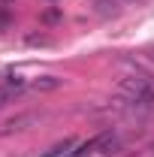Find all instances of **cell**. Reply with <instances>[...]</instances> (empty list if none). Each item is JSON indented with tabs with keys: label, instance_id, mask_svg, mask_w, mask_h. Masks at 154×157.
Wrapping results in <instances>:
<instances>
[{
	"label": "cell",
	"instance_id": "6da1fadb",
	"mask_svg": "<svg viewBox=\"0 0 154 157\" xmlns=\"http://www.w3.org/2000/svg\"><path fill=\"white\" fill-rule=\"evenodd\" d=\"M118 94L124 97V103H127L130 109L154 115V85H151V78H145V76L118 78Z\"/></svg>",
	"mask_w": 154,
	"mask_h": 157
},
{
	"label": "cell",
	"instance_id": "7a4b0ae2",
	"mask_svg": "<svg viewBox=\"0 0 154 157\" xmlns=\"http://www.w3.org/2000/svg\"><path fill=\"white\" fill-rule=\"evenodd\" d=\"M109 139H112V133H100V136L88 139V142H82V145H79L76 151H70L67 157H91V154L97 151V148H103V145H106Z\"/></svg>",
	"mask_w": 154,
	"mask_h": 157
},
{
	"label": "cell",
	"instance_id": "3957f363",
	"mask_svg": "<svg viewBox=\"0 0 154 157\" xmlns=\"http://www.w3.org/2000/svg\"><path fill=\"white\" fill-rule=\"evenodd\" d=\"M21 91H24V82H3V85H0V109H3L6 103H12Z\"/></svg>",
	"mask_w": 154,
	"mask_h": 157
},
{
	"label": "cell",
	"instance_id": "277c9868",
	"mask_svg": "<svg viewBox=\"0 0 154 157\" xmlns=\"http://www.w3.org/2000/svg\"><path fill=\"white\" fill-rule=\"evenodd\" d=\"M33 88H37V91H55V88H60V78L42 76V78H37V82H33Z\"/></svg>",
	"mask_w": 154,
	"mask_h": 157
},
{
	"label": "cell",
	"instance_id": "5b68a950",
	"mask_svg": "<svg viewBox=\"0 0 154 157\" xmlns=\"http://www.w3.org/2000/svg\"><path fill=\"white\" fill-rule=\"evenodd\" d=\"M70 148H73V139H64V142H58V145H55L52 151H45L42 157H60L64 151H70Z\"/></svg>",
	"mask_w": 154,
	"mask_h": 157
},
{
	"label": "cell",
	"instance_id": "8992f818",
	"mask_svg": "<svg viewBox=\"0 0 154 157\" xmlns=\"http://www.w3.org/2000/svg\"><path fill=\"white\" fill-rule=\"evenodd\" d=\"M30 118H15V121H9V124H3V130L0 133H12V130H24V124H27Z\"/></svg>",
	"mask_w": 154,
	"mask_h": 157
},
{
	"label": "cell",
	"instance_id": "52a82bcc",
	"mask_svg": "<svg viewBox=\"0 0 154 157\" xmlns=\"http://www.w3.org/2000/svg\"><path fill=\"white\" fill-rule=\"evenodd\" d=\"M6 24H9V15H6V12H0V30H3Z\"/></svg>",
	"mask_w": 154,
	"mask_h": 157
},
{
	"label": "cell",
	"instance_id": "ba28073f",
	"mask_svg": "<svg viewBox=\"0 0 154 157\" xmlns=\"http://www.w3.org/2000/svg\"><path fill=\"white\" fill-rule=\"evenodd\" d=\"M148 55H151V58H154V45H151V48H148Z\"/></svg>",
	"mask_w": 154,
	"mask_h": 157
},
{
	"label": "cell",
	"instance_id": "9c48e42d",
	"mask_svg": "<svg viewBox=\"0 0 154 157\" xmlns=\"http://www.w3.org/2000/svg\"><path fill=\"white\" fill-rule=\"evenodd\" d=\"M0 3H15V0H0Z\"/></svg>",
	"mask_w": 154,
	"mask_h": 157
},
{
	"label": "cell",
	"instance_id": "30bf717a",
	"mask_svg": "<svg viewBox=\"0 0 154 157\" xmlns=\"http://www.w3.org/2000/svg\"><path fill=\"white\" fill-rule=\"evenodd\" d=\"M48 3H55V0H48Z\"/></svg>",
	"mask_w": 154,
	"mask_h": 157
}]
</instances>
